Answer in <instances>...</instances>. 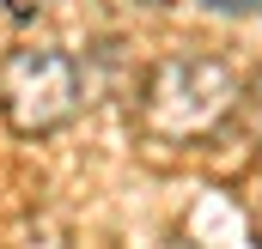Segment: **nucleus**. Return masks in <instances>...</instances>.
Instances as JSON below:
<instances>
[{
  "label": "nucleus",
  "instance_id": "nucleus-1",
  "mask_svg": "<svg viewBox=\"0 0 262 249\" xmlns=\"http://www.w3.org/2000/svg\"><path fill=\"white\" fill-rule=\"evenodd\" d=\"M232 97H238L232 67L207 61V55H183V61L159 67V79L146 91V122L159 134H183L189 140V134L220 128V116L232 110Z\"/></svg>",
  "mask_w": 262,
  "mask_h": 249
},
{
  "label": "nucleus",
  "instance_id": "nucleus-3",
  "mask_svg": "<svg viewBox=\"0 0 262 249\" xmlns=\"http://www.w3.org/2000/svg\"><path fill=\"white\" fill-rule=\"evenodd\" d=\"M207 6H220V12H226V6H250V0H207Z\"/></svg>",
  "mask_w": 262,
  "mask_h": 249
},
{
  "label": "nucleus",
  "instance_id": "nucleus-2",
  "mask_svg": "<svg viewBox=\"0 0 262 249\" xmlns=\"http://www.w3.org/2000/svg\"><path fill=\"white\" fill-rule=\"evenodd\" d=\"M79 104V79L61 49H18L0 67V110L18 134H49Z\"/></svg>",
  "mask_w": 262,
  "mask_h": 249
}]
</instances>
